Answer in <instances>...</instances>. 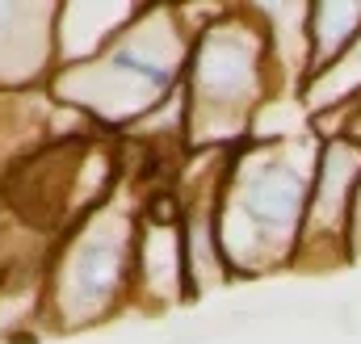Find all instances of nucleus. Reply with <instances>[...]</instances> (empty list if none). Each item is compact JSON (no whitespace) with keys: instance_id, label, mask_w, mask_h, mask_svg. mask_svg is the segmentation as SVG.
I'll list each match as a JSON object with an SVG mask.
<instances>
[{"instance_id":"1","label":"nucleus","mask_w":361,"mask_h":344,"mask_svg":"<svg viewBox=\"0 0 361 344\" xmlns=\"http://www.w3.org/2000/svg\"><path fill=\"white\" fill-rule=\"evenodd\" d=\"M324 139L315 130L294 139H248L231 152L219 189V240L235 281L294 269L307 197Z\"/></svg>"},{"instance_id":"2","label":"nucleus","mask_w":361,"mask_h":344,"mask_svg":"<svg viewBox=\"0 0 361 344\" xmlns=\"http://www.w3.org/2000/svg\"><path fill=\"white\" fill-rule=\"evenodd\" d=\"M189 47L193 34L185 30L177 4H143L109 51L89 63L59 68L47 80V92L85 113L97 130L122 139L180 88Z\"/></svg>"},{"instance_id":"3","label":"nucleus","mask_w":361,"mask_h":344,"mask_svg":"<svg viewBox=\"0 0 361 344\" xmlns=\"http://www.w3.org/2000/svg\"><path fill=\"white\" fill-rule=\"evenodd\" d=\"M189 152H235L273 97H281L265 30L252 4H223V13L193 38L185 63Z\"/></svg>"},{"instance_id":"4","label":"nucleus","mask_w":361,"mask_h":344,"mask_svg":"<svg viewBox=\"0 0 361 344\" xmlns=\"http://www.w3.org/2000/svg\"><path fill=\"white\" fill-rule=\"evenodd\" d=\"M122 189L101 202L92 214L72 223L47 257V324L55 332H80L114 319L122 307H130L135 294V235H139V210H143V180L139 193Z\"/></svg>"},{"instance_id":"5","label":"nucleus","mask_w":361,"mask_h":344,"mask_svg":"<svg viewBox=\"0 0 361 344\" xmlns=\"http://www.w3.org/2000/svg\"><path fill=\"white\" fill-rule=\"evenodd\" d=\"M361 193V143L332 135L319 147V164L307 197V223L294 269L298 273H332L353 264V214Z\"/></svg>"},{"instance_id":"6","label":"nucleus","mask_w":361,"mask_h":344,"mask_svg":"<svg viewBox=\"0 0 361 344\" xmlns=\"http://www.w3.org/2000/svg\"><path fill=\"white\" fill-rule=\"evenodd\" d=\"M55 8L0 0V92L47 88L55 76Z\"/></svg>"},{"instance_id":"7","label":"nucleus","mask_w":361,"mask_h":344,"mask_svg":"<svg viewBox=\"0 0 361 344\" xmlns=\"http://www.w3.org/2000/svg\"><path fill=\"white\" fill-rule=\"evenodd\" d=\"M143 4H105V0H80L55 8V72L89 63L101 51H109L126 25L139 17Z\"/></svg>"},{"instance_id":"8","label":"nucleus","mask_w":361,"mask_h":344,"mask_svg":"<svg viewBox=\"0 0 361 344\" xmlns=\"http://www.w3.org/2000/svg\"><path fill=\"white\" fill-rule=\"evenodd\" d=\"M298 97H302V109L311 113L315 135H324L349 109H357L361 105V34L332 68H324L319 76H311Z\"/></svg>"},{"instance_id":"9","label":"nucleus","mask_w":361,"mask_h":344,"mask_svg":"<svg viewBox=\"0 0 361 344\" xmlns=\"http://www.w3.org/2000/svg\"><path fill=\"white\" fill-rule=\"evenodd\" d=\"M361 34L357 0H315L307 13V38H311V76L332 68Z\"/></svg>"},{"instance_id":"10","label":"nucleus","mask_w":361,"mask_h":344,"mask_svg":"<svg viewBox=\"0 0 361 344\" xmlns=\"http://www.w3.org/2000/svg\"><path fill=\"white\" fill-rule=\"evenodd\" d=\"M353 260H361V193H357V214H353Z\"/></svg>"}]
</instances>
